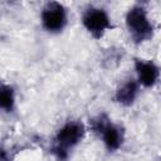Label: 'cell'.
<instances>
[{
	"label": "cell",
	"mask_w": 161,
	"mask_h": 161,
	"mask_svg": "<svg viewBox=\"0 0 161 161\" xmlns=\"http://www.w3.org/2000/svg\"><path fill=\"white\" fill-rule=\"evenodd\" d=\"M84 126L78 121H68L64 123L55 135V143L53 152L59 160H65L68 151L77 146L84 136Z\"/></svg>",
	"instance_id": "cell-1"
},
{
	"label": "cell",
	"mask_w": 161,
	"mask_h": 161,
	"mask_svg": "<svg viewBox=\"0 0 161 161\" xmlns=\"http://www.w3.org/2000/svg\"><path fill=\"white\" fill-rule=\"evenodd\" d=\"M126 26L131 36L137 42L147 40L152 36V23L145 8L136 5L132 6L126 14Z\"/></svg>",
	"instance_id": "cell-2"
},
{
	"label": "cell",
	"mask_w": 161,
	"mask_h": 161,
	"mask_svg": "<svg viewBox=\"0 0 161 161\" xmlns=\"http://www.w3.org/2000/svg\"><path fill=\"white\" fill-rule=\"evenodd\" d=\"M82 24L86 30L94 38H101L112 28L108 13L102 8H88L82 15Z\"/></svg>",
	"instance_id": "cell-3"
},
{
	"label": "cell",
	"mask_w": 161,
	"mask_h": 161,
	"mask_svg": "<svg viewBox=\"0 0 161 161\" xmlns=\"http://www.w3.org/2000/svg\"><path fill=\"white\" fill-rule=\"evenodd\" d=\"M40 20L43 28L49 33H59L62 31L68 21V14L65 8L57 1H52L45 4L42 10Z\"/></svg>",
	"instance_id": "cell-4"
},
{
	"label": "cell",
	"mask_w": 161,
	"mask_h": 161,
	"mask_svg": "<svg viewBox=\"0 0 161 161\" xmlns=\"http://www.w3.org/2000/svg\"><path fill=\"white\" fill-rule=\"evenodd\" d=\"M94 130L101 135L102 141L108 151H117L123 142V131L119 126L111 123L103 117L98 118L94 123Z\"/></svg>",
	"instance_id": "cell-5"
},
{
	"label": "cell",
	"mask_w": 161,
	"mask_h": 161,
	"mask_svg": "<svg viewBox=\"0 0 161 161\" xmlns=\"http://www.w3.org/2000/svg\"><path fill=\"white\" fill-rule=\"evenodd\" d=\"M135 69L137 74V83L146 88L153 87L158 80V67L152 60L145 59H136L135 60Z\"/></svg>",
	"instance_id": "cell-6"
},
{
	"label": "cell",
	"mask_w": 161,
	"mask_h": 161,
	"mask_svg": "<svg viewBox=\"0 0 161 161\" xmlns=\"http://www.w3.org/2000/svg\"><path fill=\"white\" fill-rule=\"evenodd\" d=\"M140 92V84L137 83L136 79H127L126 82H123L116 91L114 98L119 104L123 106H131Z\"/></svg>",
	"instance_id": "cell-7"
},
{
	"label": "cell",
	"mask_w": 161,
	"mask_h": 161,
	"mask_svg": "<svg viewBox=\"0 0 161 161\" xmlns=\"http://www.w3.org/2000/svg\"><path fill=\"white\" fill-rule=\"evenodd\" d=\"M15 107V93L14 89L8 84H0V111L11 112Z\"/></svg>",
	"instance_id": "cell-8"
}]
</instances>
